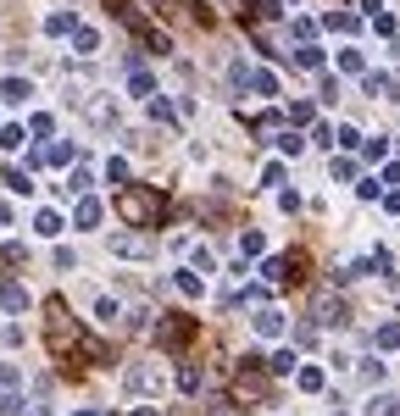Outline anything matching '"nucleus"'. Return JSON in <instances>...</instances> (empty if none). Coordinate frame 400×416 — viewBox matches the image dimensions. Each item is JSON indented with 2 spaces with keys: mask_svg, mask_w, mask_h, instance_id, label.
I'll return each mask as SVG.
<instances>
[{
  "mask_svg": "<svg viewBox=\"0 0 400 416\" xmlns=\"http://www.w3.org/2000/svg\"><path fill=\"white\" fill-rule=\"evenodd\" d=\"M72 45H78V50H84V56H89V50H95L100 39H95V28H78V33H72Z\"/></svg>",
  "mask_w": 400,
  "mask_h": 416,
  "instance_id": "obj_17",
  "label": "nucleus"
},
{
  "mask_svg": "<svg viewBox=\"0 0 400 416\" xmlns=\"http://www.w3.org/2000/svg\"><path fill=\"white\" fill-rule=\"evenodd\" d=\"M95 223H100V200L84 194V200H78V227H95Z\"/></svg>",
  "mask_w": 400,
  "mask_h": 416,
  "instance_id": "obj_9",
  "label": "nucleus"
},
{
  "mask_svg": "<svg viewBox=\"0 0 400 416\" xmlns=\"http://www.w3.org/2000/svg\"><path fill=\"white\" fill-rule=\"evenodd\" d=\"M111 250H117V256H150V233H117Z\"/></svg>",
  "mask_w": 400,
  "mask_h": 416,
  "instance_id": "obj_6",
  "label": "nucleus"
},
{
  "mask_svg": "<svg viewBox=\"0 0 400 416\" xmlns=\"http://www.w3.org/2000/svg\"><path fill=\"white\" fill-rule=\"evenodd\" d=\"M0 300H6V311H28V288H23V283H6Z\"/></svg>",
  "mask_w": 400,
  "mask_h": 416,
  "instance_id": "obj_8",
  "label": "nucleus"
},
{
  "mask_svg": "<svg viewBox=\"0 0 400 416\" xmlns=\"http://www.w3.org/2000/svg\"><path fill=\"white\" fill-rule=\"evenodd\" d=\"M39 233H62V217L56 211H39Z\"/></svg>",
  "mask_w": 400,
  "mask_h": 416,
  "instance_id": "obj_18",
  "label": "nucleus"
},
{
  "mask_svg": "<svg viewBox=\"0 0 400 416\" xmlns=\"http://www.w3.org/2000/svg\"><path fill=\"white\" fill-rule=\"evenodd\" d=\"M62 189H67V194H89V172L78 167V172H72V178H67V184H62Z\"/></svg>",
  "mask_w": 400,
  "mask_h": 416,
  "instance_id": "obj_14",
  "label": "nucleus"
},
{
  "mask_svg": "<svg viewBox=\"0 0 400 416\" xmlns=\"http://www.w3.org/2000/svg\"><path fill=\"white\" fill-rule=\"evenodd\" d=\"M11 266H23V244H6L0 250V272H11Z\"/></svg>",
  "mask_w": 400,
  "mask_h": 416,
  "instance_id": "obj_13",
  "label": "nucleus"
},
{
  "mask_svg": "<svg viewBox=\"0 0 400 416\" xmlns=\"http://www.w3.org/2000/svg\"><path fill=\"white\" fill-rule=\"evenodd\" d=\"M311 317L323 322V327H328V322H339V317H345V305H339V294H317V305H311Z\"/></svg>",
  "mask_w": 400,
  "mask_h": 416,
  "instance_id": "obj_7",
  "label": "nucleus"
},
{
  "mask_svg": "<svg viewBox=\"0 0 400 416\" xmlns=\"http://www.w3.org/2000/svg\"><path fill=\"white\" fill-rule=\"evenodd\" d=\"M156 339H162L167 350H178V344H189L195 339V317H184V311H172V317L156 327Z\"/></svg>",
  "mask_w": 400,
  "mask_h": 416,
  "instance_id": "obj_4",
  "label": "nucleus"
},
{
  "mask_svg": "<svg viewBox=\"0 0 400 416\" xmlns=\"http://www.w3.org/2000/svg\"><path fill=\"white\" fill-rule=\"evenodd\" d=\"M6 189L28 194V189H33V178H28V172H23V167H11V172H6Z\"/></svg>",
  "mask_w": 400,
  "mask_h": 416,
  "instance_id": "obj_12",
  "label": "nucleus"
},
{
  "mask_svg": "<svg viewBox=\"0 0 400 416\" xmlns=\"http://www.w3.org/2000/svg\"><path fill=\"white\" fill-rule=\"evenodd\" d=\"M128 89H133V95H150V89H156V84H150V72H139V67H133V78H128Z\"/></svg>",
  "mask_w": 400,
  "mask_h": 416,
  "instance_id": "obj_16",
  "label": "nucleus"
},
{
  "mask_svg": "<svg viewBox=\"0 0 400 416\" xmlns=\"http://www.w3.org/2000/svg\"><path fill=\"white\" fill-rule=\"evenodd\" d=\"M162 383H167V366H128V378H123L128 394H145V388H162Z\"/></svg>",
  "mask_w": 400,
  "mask_h": 416,
  "instance_id": "obj_5",
  "label": "nucleus"
},
{
  "mask_svg": "<svg viewBox=\"0 0 400 416\" xmlns=\"http://www.w3.org/2000/svg\"><path fill=\"white\" fill-rule=\"evenodd\" d=\"M133 416H156V411H133Z\"/></svg>",
  "mask_w": 400,
  "mask_h": 416,
  "instance_id": "obj_21",
  "label": "nucleus"
},
{
  "mask_svg": "<svg viewBox=\"0 0 400 416\" xmlns=\"http://www.w3.org/2000/svg\"><path fill=\"white\" fill-rule=\"evenodd\" d=\"M200 378H206L200 361H184V366H178V383H184V388H200Z\"/></svg>",
  "mask_w": 400,
  "mask_h": 416,
  "instance_id": "obj_11",
  "label": "nucleus"
},
{
  "mask_svg": "<svg viewBox=\"0 0 400 416\" xmlns=\"http://www.w3.org/2000/svg\"><path fill=\"white\" fill-rule=\"evenodd\" d=\"M117 211H123L128 227H156L162 223V189H150V184H123V189H117Z\"/></svg>",
  "mask_w": 400,
  "mask_h": 416,
  "instance_id": "obj_1",
  "label": "nucleus"
},
{
  "mask_svg": "<svg viewBox=\"0 0 400 416\" xmlns=\"http://www.w3.org/2000/svg\"><path fill=\"white\" fill-rule=\"evenodd\" d=\"M206 416H239V411H228V400H211V405H206Z\"/></svg>",
  "mask_w": 400,
  "mask_h": 416,
  "instance_id": "obj_19",
  "label": "nucleus"
},
{
  "mask_svg": "<svg viewBox=\"0 0 400 416\" xmlns=\"http://www.w3.org/2000/svg\"><path fill=\"white\" fill-rule=\"evenodd\" d=\"M106 178H111V184H117V189H123V184H128V161L117 156V161H111V167H106Z\"/></svg>",
  "mask_w": 400,
  "mask_h": 416,
  "instance_id": "obj_15",
  "label": "nucleus"
},
{
  "mask_svg": "<svg viewBox=\"0 0 400 416\" xmlns=\"http://www.w3.org/2000/svg\"><path fill=\"white\" fill-rule=\"evenodd\" d=\"M78 327H72V311H67V300H50L45 305V344H50V355H72L78 350Z\"/></svg>",
  "mask_w": 400,
  "mask_h": 416,
  "instance_id": "obj_2",
  "label": "nucleus"
},
{
  "mask_svg": "<svg viewBox=\"0 0 400 416\" xmlns=\"http://www.w3.org/2000/svg\"><path fill=\"white\" fill-rule=\"evenodd\" d=\"M233 400H239V405H256V400H272V383H267V372L245 366V372L233 378Z\"/></svg>",
  "mask_w": 400,
  "mask_h": 416,
  "instance_id": "obj_3",
  "label": "nucleus"
},
{
  "mask_svg": "<svg viewBox=\"0 0 400 416\" xmlns=\"http://www.w3.org/2000/svg\"><path fill=\"white\" fill-rule=\"evenodd\" d=\"M372 416H395V400H372Z\"/></svg>",
  "mask_w": 400,
  "mask_h": 416,
  "instance_id": "obj_20",
  "label": "nucleus"
},
{
  "mask_svg": "<svg viewBox=\"0 0 400 416\" xmlns=\"http://www.w3.org/2000/svg\"><path fill=\"white\" fill-rule=\"evenodd\" d=\"M0 95L11 100V106H23V100H28V84H23V78H6V84H0Z\"/></svg>",
  "mask_w": 400,
  "mask_h": 416,
  "instance_id": "obj_10",
  "label": "nucleus"
},
{
  "mask_svg": "<svg viewBox=\"0 0 400 416\" xmlns=\"http://www.w3.org/2000/svg\"><path fill=\"white\" fill-rule=\"evenodd\" d=\"M78 416H95V411H78Z\"/></svg>",
  "mask_w": 400,
  "mask_h": 416,
  "instance_id": "obj_22",
  "label": "nucleus"
}]
</instances>
